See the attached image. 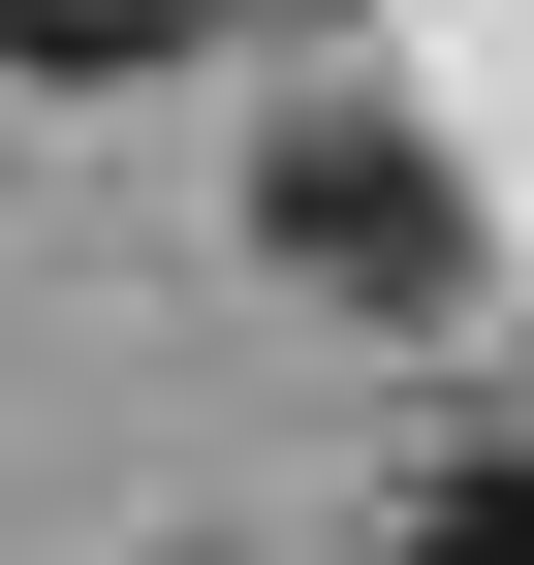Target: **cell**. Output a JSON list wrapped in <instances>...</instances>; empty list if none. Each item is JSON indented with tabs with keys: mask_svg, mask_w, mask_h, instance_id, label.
<instances>
[{
	"mask_svg": "<svg viewBox=\"0 0 534 565\" xmlns=\"http://www.w3.org/2000/svg\"><path fill=\"white\" fill-rule=\"evenodd\" d=\"M377 565H534V440H472V471H440V503L377 534Z\"/></svg>",
	"mask_w": 534,
	"mask_h": 565,
	"instance_id": "2",
	"label": "cell"
},
{
	"mask_svg": "<svg viewBox=\"0 0 534 565\" xmlns=\"http://www.w3.org/2000/svg\"><path fill=\"white\" fill-rule=\"evenodd\" d=\"M252 221H284L314 282H440V189H409V126H284V158H252Z\"/></svg>",
	"mask_w": 534,
	"mask_h": 565,
	"instance_id": "1",
	"label": "cell"
},
{
	"mask_svg": "<svg viewBox=\"0 0 534 565\" xmlns=\"http://www.w3.org/2000/svg\"><path fill=\"white\" fill-rule=\"evenodd\" d=\"M0 63H63V95H95V63H189V0H0Z\"/></svg>",
	"mask_w": 534,
	"mask_h": 565,
	"instance_id": "3",
	"label": "cell"
}]
</instances>
